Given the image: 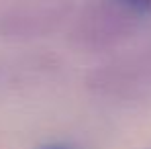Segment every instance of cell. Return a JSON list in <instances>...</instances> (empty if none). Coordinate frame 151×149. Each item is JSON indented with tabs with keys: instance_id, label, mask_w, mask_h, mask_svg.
Listing matches in <instances>:
<instances>
[{
	"instance_id": "cell-1",
	"label": "cell",
	"mask_w": 151,
	"mask_h": 149,
	"mask_svg": "<svg viewBox=\"0 0 151 149\" xmlns=\"http://www.w3.org/2000/svg\"><path fill=\"white\" fill-rule=\"evenodd\" d=\"M116 2L123 4L129 10H133L139 17H147L151 12V0H116Z\"/></svg>"
},
{
	"instance_id": "cell-2",
	"label": "cell",
	"mask_w": 151,
	"mask_h": 149,
	"mask_svg": "<svg viewBox=\"0 0 151 149\" xmlns=\"http://www.w3.org/2000/svg\"><path fill=\"white\" fill-rule=\"evenodd\" d=\"M47 149H65V147H47Z\"/></svg>"
}]
</instances>
